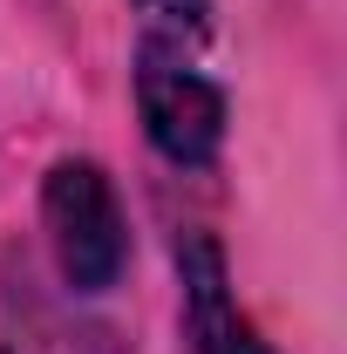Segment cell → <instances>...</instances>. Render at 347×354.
Returning a JSON list of instances; mask_svg holds the SVG:
<instances>
[{"instance_id": "cell-1", "label": "cell", "mask_w": 347, "mask_h": 354, "mask_svg": "<svg viewBox=\"0 0 347 354\" xmlns=\"http://www.w3.org/2000/svg\"><path fill=\"white\" fill-rule=\"evenodd\" d=\"M41 225L55 266L75 293H109L130 266V225L116 205V184L95 157H62L41 177Z\"/></svg>"}, {"instance_id": "cell-2", "label": "cell", "mask_w": 347, "mask_h": 354, "mask_svg": "<svg viewBox=\"0 0 347 354\" xmlns=\"http://www.w3.org/2000/svg\"><path fill=\"white\" fill-rule=\"evenodd\" d=\"M136 109H143V136L177 171H205L225 150L232 109H225V88L191 68V48H164V41L136 48Z\"/></svg>"}, {"instance_id": "cell-3", "label": "cell", "mask_w": 347, "mask_h": 354, "mask_svg": "<svg viewBox=\"0 0 347 354\" xmlns=\"http://www.w3.org/2000/svg\"><path fill=\"white\" fill-rule=\"evenodd\" d=\"M177 279H184V327H191L198 354H272L232 293V266H225L212 232L177 239Z\"/></svg>"}, {"instance_id": "cell-4", "label": "cell", "mask_w": 347, "mask_h": 354, "mask_svg": "<svg viewBox=\"0 0 347 354\" xmlns=\"http://www.w3.org/2000/svg\"><path fill=\"white\" fill-rule=\"evenodd\" d=\"M143 14V41L164 48H198L212 35V0H130Z\"/></svg>"}]
</instances>
